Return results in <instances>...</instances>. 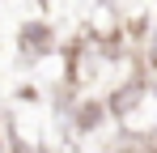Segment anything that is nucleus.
<instances>
[{
	"label": "nucleus",
	"mask_w": 157,
	"mask_h": 153,
	"mask_svg": "<svg viewBox=\"0 0 157 153\" xmlns=\"http://www.w3.org/2000/svg\"><path fill=\"white\" fill-rule=\"evenodd\" d=\"M153 64H157V30H153Z\"/></svg>",
	"instance_id": "f257e3e1"
}]
</instances>
